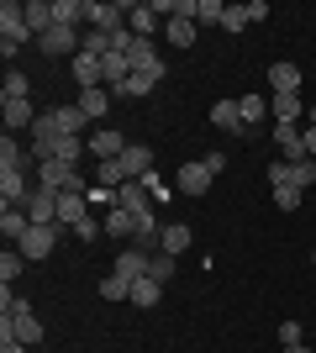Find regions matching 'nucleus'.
<instances>
[{
	"mask_svg": "<svg viewBox=\"0 0 316 353\" xmlns=\"http://www.w3.org/2000/svg\"><path fill=\"white\" fill-rule=\"evenodd\" d=\"M37 190H53V195H90V185H85V174H79L74 163L48 159V163H37Z\"/></svg>",
	"mask_w": 316,
	"mask_h": 353,
	"instance_id": "obj_1",
	"label": "nucleus"
},
{
	"mask_svg": "<svg viewBox=\"0 0 316 353\" xmlns=\"http://www.w3.org/2000/svg\"><path fill=\"white\" fill-rule=\"evenodd\" d=\"M0 43H11V48L37 43V32L27 27V6L21 0H0Z\"/></svg>",
	"mask_w": 316,
	"mask_h": 353,
	"instance_id": "obj_2",
	"label": "nucleus"
},
{
	"mask_svg": "<svg viewBox=\"0 0 316 353\" xmlns=\"http://www.w3.org/2000/svg\"><path fill=\"white\" fill-rule=\"evenodd\" d=\"M59 237H63L59 221H53V227H27V237H21L16 248H21V259H27V264H43V259H53Z\"/></svg>",
	"mask_w": 316,
	"mask_h": 353,
	"instance_id": "obj_3",
	"label": "nucleus"
},
{
	"mask_svg": "<svg viewBox=\"0 0 316 353\" xmlns=\"http://www.w3.org/2000/svg\"><path fill=\"white\" fill-rule=\"evenodd\" d=\"M37 48H43L48 59H74L79 48H85V32L79 27H48L43 37H37Z\"/></svg>",
	"mask_w": 316,
	"mask_h": 353,
	"instance_id": "obj_4",
	"label": "nucleus"
},
{
	"mask_svg": "<svg viewBox=\"0 0 316 353\" xmlns=\"http://www.w3.org/2000/svg\"><path fill=\"white\" fill-rule=\"evenodd\" d=\"M164 74H169V63H153V69H132V79H127V85L111 90V101H143V95H148V90L158 85Z\"/></svg>",
	"mask_w": 316,
	"mask_h": 353,
	"instance_id": "obj_5",
	"label": "nucleus"
},
{
	"mask_svg": "<svg viewBox=\"0 0 316 353\" xmlns=\"http://www.w3.org/2000/svg\"><path fill=\"white\" fill-rule=\"evenodd\" d=\"M85 21L95 32H121L127 27V6H116V0H85Z\"/></svg>",
	"mask_w": 316,
	"mask_h": 353,
	"instance_id": "obj_6",
	"label": "nucleus"
},
{
	"mask_svg": "<svg viewBox=\"0 0 316 353\" xmlns=\"http://www.w3.org/2000/svg\"><path fill=\"white\" fill-rule=\"evenodd\" d=\"M85 143H90V153H95V163H116L121 153H127V137L116 132V127H95V137H85Z\"/></svg>",
	"mask_w": 316,
	"mask_h": 353,
	"instance_id": "obj_7",
	"label": "nucleus"
},
{
	"mask_svg": "<svg viewBox=\"0 0 316 353\" xmlns=\"http://www.w3.org/2000/svg\"><path fill=\"white\" fill-rule=\"evenodd\" d=\"M274 143H280L285 163H306V132L295 121H274Z\"/></svg>",
	"mask_w": 316,
	"mask_h": 353,
	"instance_id": "obj_8",
	"label": "nucleus"
},
{
	"mask_svg": "<svg viewBox=\"0 0 316 353\" xmlns=\"http://www.w3.org/2000/svg\"><path fill=\"white\" fill-rule=\"evenodd\" d=\"M0 117H6V132H32V121H37V111H32V101H11V95H0Z\"/></svg>",
	"mask_w": 316,
	"mask_h": 353,
	"instance_id": "obj_9",
	"label": "nucleus"
},
{
	"mask_svg": "<svg viewBox=\"0 0 316 353\" xmlns=\"http://www.w3.org/2000/svg\"><path fill=\"white\" fill-rule=\"evenodd\" d=\"M148 264H153V253H143V248H121V253H116V264H111V274H121L127 285H137L143 274H148Z\"/></svg>",
	"mask_w": 316,
	"mask_h": 353,
	"instance_id": "obj_10",
	"label": "nucleus"
},
{
	"mask_svg": "<svg viewBox=\"0 0 316 353\" xmlns=\"http://www.w3.org/2000/svg\"><path fill=\"white\" fill-rule=\"evenodd\" d=\"M32 190H37V185H27L21 169H0V201H6V206H27Z\"/></svg>",
	"mask_w": 316,
	"mask_h": 353,
	"instance_id": "obj_11",
	"label": "nucleus"
},
{
	"mask_svg": "<svg viewBox=\"0 0 316 353\" xmlns=\"http://www.w3.org/2000/svg\"><path fill=\"white\" fill-rule=\"evenodd\" d=\"M211 127H222V132H232V137H248V121H242L238 101H216L211 105Z\"/></svg>",
	"mask_w": 316,
	"mask_h": 353,
	"instance_id": "obj_12",
	"label": "nucleus"
},
{
	"mask_svg": "<svg viewBox=\"0 0 316 353\" xmlns=\"http://www.w3.org/2000/svg\"><path fill=\"white\" fill-rule=\"evenodd\" d=\"M21 211L32 216V227H53V221H59V195L53 190H32V201Z\"/></svg>",
	"mask_w": 316,
	"mask_h": 353,
	"instance_id": "obj_13",
	"label": "nucleus"
},
{
	"mask_svg": "<svg viewBox=\"0 0 316 353\" xmlns=\"http://www.w3.org/2000/svg\"><path fill=\"white\" fill-rule=\"evenodd\" d=\"M0 169H21V174H27V169H37V159H32L27 143H16V137L6 132L0 137Z\"/></svg>",
	"mask_w": 316,
	"mask_h": 353,
	"instance_id": "obj_14",
	"label": "nucleus"
},
{
	"mask_svg": "<svg viewBox=\"0 0 316 353\" xmlns=\"http://www.w3.org/2000/svg\"><path fill=\"white\" fill-rule=\"evenodd\" d=\"M116 206H121V211H132V216L153 211V195H148V185H143V179H127V185L116 190Z\"/></svg>",
	"mask_w": 316,
	"mask_h": 353,
	"instance_id": "obj_15",
	"label": "nucleus"
},
{
	"mask_svg": "<svg viewBox=\"0 0 316 353\" xmlns=\"http://www.w3.org/2000/svg\"><path fill=\"white\" fill-rule=\"evenodd\" d=\"M211 179H216V174H211L206 163L196 159V163H185V169H180V179H174V185H180V195H206Z\"/></svg>",
	"mask_w": 316,
	"mask_h": 353,
	"instance_id": "obj_16",
	"label": "nucleus"
},
{
	"mask_svg": "<svg viewBox=\"0 0 316 353\" xmlns=\"http://www.w3.org/2000/svg\"><path fill=\"white\" fill-rule=\"evenodd\" d=\"M269 90L274 95H301V63H269Z\"/></svg>",
	"mask_w": 316,
	"mask_h": 353,
	"instance_id": "obj_17",
	"label": "nucleus"
},
{
	"mask_svg": "<svg viewBox=\"0 0 316 353\" xmlns=\"http://www.w3.org/2000/svg\"><path fill=\"white\" fill-rule=\"evenodd\" d=\"M121 169H127V179H143V174H153V169H158V163H153V148L132 143L127 153H121Z\"/></svg>",
	"mask_w": 316,
	"mask_h": 353,
	"instance_id": "obj_18",
	"label": "nucleus"
},
{
	"mask_svg": "<svg viewBox=\"0 0 316 353\" xmlns=\"http://www.w3.org/2000/svg\"><path fill=\"white\" fill-rule=\"evenodd\" d=\"M74 105H79V111H85L90 121H101L105 111H111V90H105V85H95V90H79V95H74Z\"/></svg>",
	"mask_w": 316,
	"mask_h": 353,
	"instance_id": "obj_19",
	"label": "nucleus"
},
{
	"mask_svg": "<svg viewBox=\"0 0 316 353\" xmlns=\"http://www.w3.org/2000/svg\"><path fill=\"white\" fill-rule=\"evenodd\" d=\"M53 117H59V132L63 137H85V127H90V117H85L74 101H69V105H53Z\"/></svg>",
	"mask_w": 316,
	"mask_h": 353,
	"instance_id": "obj_20",
	"label": "nucleus"
},
{
	"mask_svg": "<svg viewBox=\"0 0 316 353\" xmlns=\"http://www.w3.org/2000/svg\"><path fill=\"white\" fill-rule=\"evenodd\" d=\"M90 216V195H59V227H79Z\"/></svg>",
	"mask_w": 316,
	"mask_h": 353,
	"instance_id": "obj_21",
	"label": "nucleus"
},
{
	"mask_svg": "<svg viewBox=\"0 0 316 353\" xmlns=\"http://www.w3.org/2000/svg\"><path fill=\"white\" fill-rule=\"evenodd\" d=\"M27 227H32V216H27L21 206H6V211H0V232H6V243H11V248L27 237Z\"/></svg>",
	"mask_w": 316,
	"mask_h": 353,
	"instance_id": "obj_22",
	"label": "nucleus"
},
{
	"mask_svg": "<svg viewBox=\"0 0 316 353\" xmlns=\"http://www.w3.org/2000/svg\"><path fill=\"white\" fill-rule=\"evenodd\" d=\"M127 27H132L137 37H148V43H153V32H158V16H153L148 0H143V6H127Z\"/></svg>",
	"mask_w": 316,
	"mask_h": 353,
	"instance_id": "obj_23",
	"label": "nucleus"
},
{
	"mask_svg": "<svg viewBox=\"0 0 316 353\" xmlns=\"http://www.w3.org/2000/svg\"><path fill=\"white\" fill-rule=\"evenodd\" d=\"M269 111H274V121H301L306 95H269Z\"/></svg>",
	"mask_w": 316,
	"mask_h": 353,
	"instance_id": "obj_24",
	"label": "nucleus"
},
{
	"mask_svg": "<svg viewBox=\"0 0 316 353\" xmlns=\"http://www.w3.org/2000/svg\"><path fill=\"white\" fill-rule=\"evenodd\" d=\"M85 153H90V143H85V137H59V143H53V159L59 163H85Z\"/></svg>",
	"mask_w": 316,
	"mask_h": 353,
	"instance_id": "obj_25",
	"label": "nucleus"
},
{
	"mask_svg": "<svg viewBox=\"0 0 316 353\" xmlns=\"http://www.w3.org/2000/svg\"><path fill=\"white\" fill-rule=\"evenodd\" d=\"M105 237H137V216L121 211V206H111L105 211Z\"/></svg>",
	"mask_w": 316,
	"mask_h": 353,
	"instance_id": "obj_26",
	"label": "nucleus"
},
{
	"mask_svg": "<svg viewBox=\"0 0 316 353\" xmlns=\"http://www.w3.org/2000/svg\"><path fill=\"white\" fill-rule=\"evenodd\" d=\"M127 301H132V306H143V311H148V306H158V301H164V285H158V280H148V274H143V280L132 285V295H127Z\"/></svg>",
	"mask_w": 316,
	"mask_h": 353,
	"instance_id": "obj_27",
	"label": "nucleus"
},
{
	"mask_svg": "<svg viewBox=\"0 0 316 353\" xmlns=\"http://www.w3.org/2000/svg\"><path fill=\"white\" fill-rule=\"evenodd\" d=\"M190 237H196V232H190V221H174V227H164V248H158V253H174V259H180V253L190 248Z\"/></svg>",
	"mask_w": 316,
	"mask_h": 353,
	"instance_id": "obj_28",
	"label": "nucleus"
},
{
	"mask_svg": "<svg viewBox=\"0 0 316 353\" xmlns=\"http://www.w3.org/2000/svg\"><path fill=\"white\" fill-rule=\"evenodd\" d=\"M85 21V0H53V27H79Z\"/></svg>",
	"mask_w": 316,
	"mask_h": 353,
	"instance_id": "obj_29",
	"label": "nucleus"
},
{
	"mask_svg": "<svg viewBox=\"0 0 316 353\" xmlns=\"http://www.w3.org/2000/svg\"><path fill=\"white\" fill-rule=\"evenodd\" d=\"M27 274V259H21V248H6L0 253V285L11 290V280H21Z\"/></svg>",
	"mask_w": 316,
	"mask_h": 353,
	"instance_id": "obj_30",
	"label": "nucleus"
},
{
	"mask_svg": "<svg viewBox=\"0 0 316 353\" xmlns=\"http://www.w3.org/2000/svg\"><path fill=\"white\" fill-rule=\"evenodd\" d=\"M164 37H169L174 48H190V43H196V21H185V16H169V21H164Z\"/></svg>",
	"mask_w": 316,
	"mask_h": 353,
	"instance_id": "obj_31",
	"label": "nucleus"
},
{
	"mask_svg": "<svg viewBox=\"0 0 316 353\" xmlns=\"http://www.w3.org/2000/svg\"><path fill=\"white\" fill-rule=\"evenodd\" d=\"M27 27L37 32V37L53 27V0H27Z\"/></svg>",
	"mask_w": 316,
	"mask_h": 353,
	"instance_id": "obj_32",
	"label": "nucleus"
},
{
	"mask_svg": "<svg viewBox=\"0 0 316 353\" xmlns=\"http://www.w3.org/2000/svg\"><path fill=\"white\" fill-rule=\"evenodd\" d=\"M174 274H180V259H174V253H153V264H148V280L169 285Z\"/></svg>",
	"mask_w": 316,
	"mask_h": 353,
	"instance_id": "obj_33",
	"label": "nucleus"
},
{
	"mask_svg": "<svg viewBox=\"0 0 316 353\" xmlns=\"http://www.w3.org/2000/svg\"><path fill=\"white\" fill-rule=\"evenodd\" d=\"M285 185H295V190L316 185V159H306V163H290V169H285Z\"/></svg>",
	"mask_w": 316,
	"mask_h": 353,
	"instance_id": "obj_34",
	"label": "nucleus"
},
{
	"mask_svg": "<svg viewBox=\"0 0 316 353\" xmlns=\"http://www.w3.org/2000/svg\"><path fill=\"white\" fill-rule=\"evenodd\" d=\"M238 105H242V121H248V132H253L258 121H264V105H269V101H264V95H238Z\"/></svg>",
	"mask_w": 316,
	"mask_h": 353,
	"instance_id": "obj_35",
	"label": "nucleus"
},
{
	"mask_svg": "<svg viewBox=\"0 0 316 353\" xmlns=\"http://www.w3.org/2000/svg\"><path fill=\"white\" fill-rule=\"evenodd\" d=\"M127 295H132V285L121 280V274H105L101 280V301H127Z\"/></svg>",
	"mask_w": 316,
	"mask_h": 353,
	"instance_id": "obj_36",
	"label": "nucleus"
},
{
	"mask_svg": "<svg viewBox=\"0 0 316 353\" xmlns=\"http://www.w3.org/2000/svg\"><path fill=\"white\" fill-rule=\"evenodd\" d=\"M222 16H227V6H222V0H200L196 27H222Z\"/></svg>",
	"mask_w": 316,
	"mask_h": 353,
	"instance_id": "obj_37",
	"label": "nucleus"
},
{
	"mask_svg": "<svg viewBox=\"0 0 316 353\" xmlns=\"http://www.w3.org/2000/svg\"><path fill=\"white\" fill-rule=\"evenodd\" d=\"M27 90H32V79L21 69H6V95H11V101H27Z\"/></svg>",
	"mask_w": 316,
	"mask_h": 353,
	"instance_id": "obj_38",
	"label": "nucleus"
},
{
	"mask_svg": "<svg viewBox=\"0 0 316 353\" xmlns=\"http://www.w3.org/2000/svg\"><path fill=\"white\" fill-rule=\"evenodd\" d=\"M143 185H148V195H153V206H164L169 195H174V185H164V174L153 169V174H143Z\"/></svg>",
	"mask_w": 316,
	"mask_h": 353,
	"instance_id": "obj_39",
	"label": "nucleus"
},
{
	"mask_svg": "<svg viewBox=\"0 0 316 353\" xmlns=\"http://www.w3.org/2000/svg\"><path fill=\"white\" fill-rule=\"evenodd\" d=\"M301 195L306 190H295V185H274V206H280V211H295V206H301Z\"/></svg>",
	"mask_w": 316,
	"mask_h": 353,
	"instance_id": "obj_40",
	"label": "nucleus"
},
{
	"mask_svg": "<svg viewBox=\"0 0 316 353\" xmlns=\"http://www.w3.org/2000/svg\"><path fill=\"white\" fill-rule=\"evenodd\" d=\"M242 27H248V6H227V16H222V32H232V37H238Z\"/></svg>",
	"mask_w": 316,
	"mask_h": 353,
	"instance_id": "obj_41",
	"label": "nucleus"
},
{
	"mask_svg": "<svg viewBox=\"0 0 316 353\" xmlns=\"http://www.w3.org/2000/svg\"><path fill=\"white\" fill-rule=\"evenodd\" d=\"M69 232H74V237H79V243H95V237H101V232H105V221H95V211H90V216L79 221V227H69Z\"/></svg>",
	"mask_w": 316,
	"mask_h": 353,
	"instance_id": "obj_42",
	"label": "nucleus"
},
{
	"mask_svg": "<svg viewBox=\"0 0 316 353\" xmlns=\"http://www.w3.org/2000/svg\"><path fill=\"white\" fill-rule=\"evenodd\" d=\"M290 343H301V322H295V316L280 322V348H290Z\"/></svg>",
	"mask_w": 316,
	"mask_h": 353,
	"instance_id": "obj_43",
	"label": "nucleus"
},
{
	"mask_svg": "<svg viewBox=\"0 0 316 353\" xmlns=\"http://www.w3.org/2000/svg\"><path fill=\"white\" fill-rule=\"evenodd\" d=\"M174 16H185V21H196V16H200V0H174Z\"/></svg>",
	"mask_w": 316,
	"mask_h": 353,
	"instance_id": "obj_44",
	"label": "nucleus"
},
{
	"mask_svg": "<svg viewBox=\"0 0 316 353\" xmlns=\"http://www.w3.org/2000/svg\"><path fill=\"white\" fill-rule=\"evenodd\" d=\"M200 163H206L211 174H222V169H227V153H222V148H216V153H206V159H200Z\"/></svg>",
	"mask_w": 316,
	"mask_h": 353,
	"instance_id": "obj_45",
	"label": "nucleus"
},
{
	"mask_svg": "<svg viewBox=\"0 0 316 353\" xmlns=\"http://www.w3.org/2000/svg\"><path fill=\"white\" fill-rule=\"evenodd\" d=\"M0 353H27V343H16V338H6V343H0Z\"/></svg>",
	"mask_w": 316,
	"mask_h": 353,
	"instance_id": "obj_46",
	"label": "nucleus"
},
{
	"mask_svg": "<svg viewBox=\"0 0 316 353\" xmlns=\"http://www.w3.org/2000/svg\"><path fill=\"white\" fill-rule=\"evenodd\" d=\"M306 159H316V127H306Z\"/></svg>",
	"mask_w": 316,
	"mask_h": 353,
	"instance_id": "obj_47",
	"label": "nucleus"
},
{
	"mask_svg": "<svg viewBox=\"0 0 316 353\" xmlns=\"http://www.w3.org/2000/svg\"><path fill=\"white\" fill-rule=\"evenodd\" d=\"M280 353H311V348H306V343H290V348H280Z\"/></svg>",
	"mask_w": 316,
	"mask_h": 353,
	"instance_id": "obj_48",
	"label": "nucleus"
},
{
	"mask_svg": "<svg viewBox=\"0 0 316 353\" xmlns=\"http://www.w3.org/2000/svg\"><path fill=\"white\" fill-rule=\"evenodd\" d=\"M306 127H316V105H311V121H306Z\"/></svg>",
	"mask_w": 316,
	"mask_h": 353,
	"instance_id": "obj_49",
	"label": "nucleus"
}]
</instances>
